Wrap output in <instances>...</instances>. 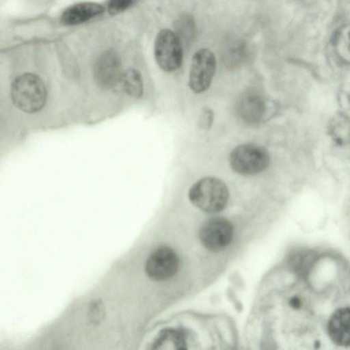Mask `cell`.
<instances>
[{"mask_svg": "<svg viewBox=\"0 0 350 350\" xmlns=\"http://www.w3.org/2000/svg\"><path fill=\"white\" fill-rule=\"evenodd\" d=\"M188 196L191 203L198 209L208 213H215L226 207L229 191L221 180L206 176L191 187Z\"/></svg>", "mask_w": 350, "mask_h": 350, "instance_id": "6da1fadb", "label": "cell"}, {"mask_svg": "<svg viewBox=\"0 0 350 350\" xmlns=\"http://www.w3.org/2000/svg\"><path fill=\"white\" fill-rule=\"evenodd\" d=\"M14 105L21 111L33 113L41 110L46 100V90L40 78L32 73L16 77L11 87Z\"/></svg>", "mask_w": 350, "mask_h": 350, "instance_id": "7a4b0ae2", "label": "cell"}, {"mask_svg": "<svg viewBox=\"0 0 350 350\" xmlns=\"http://www.w3.org/2000/svg\"><path fill=\"white\" fill-rule=\"evenodd\" d=\"M269 154L262 146L245 144L236 147L230 154L231 168L237 174L252 176L264 171L269 165Z\"/></svg>", "mask_w": 350, "mask_h": 350, "instance_id": "3957f363", "label": "cell"}, {"mask_svg": "<svg viewBox=\"0 0 350 350\" xmlns=\"http://www.w3.org/2000/svg\"><path fill=\"white\" fill-rule=\"evenodd\" d=\"M154 55L158 66L165 72H174L180 66L183 46L176 32L163 29L158 33L154 44Z\"/></svg>", "mask_w": 350, "mask_h": 350, "instance_id": "277c9868", "label": "cell"}, {"mask_svg": "<svg viewBox=\"0 0 350 350\" xmlns=\"http://www.w3.org/2000/svg\"><path fill=\"white\" fill-rule=\"evenodd\" d=\"M216 69L214 53L208 49H199L193 55L189 76V86L196 94L210 86Z\"/></svg>", "mask_w": 350, "mask_h": 350, "instance_id": "5b68a950", "label": "cell"}, {"mask_svg": "<svg viewBox=\"0 0 350 350\" xmlns=\"http://www.w3.org/2000/svg\"><path fill=\"white\" fill-rule=\"evenodd\" d=\"M234 233L232 224L221 217L210 218L199 230V239L203 246L211 252H219L231 242Z\"/></svg>", "mask_w": 350, "mask_h": 350, "instance_id": "8992f818", "label": "cell"}, {"mask_svg": "<svg viewBox=\"0 0 350 350\" xmlns=\"http://www.w3.org/2000/svg\"><path fill=\"white\" fill-rule=\"evenodd\" d=\"M178 267L179 259L176 253L167 246H161L155 249L148 257L145 271L151 280L161 282L173 278Z\"/></svg>", "mask_w": 350, "mask_h": 350, "instance_id": "52a82bcc", "label": "cell"}, {"mask_svg": "<svg viewBox=\"0 0 350 350\" xmlns=\"http://www.w3.org/2000/svg\"><path fill=\"white\" fill-rule=\"evenodd\" d=\"M267 105L265 97L257 90L243 92L237 100L235 113L245 124L256 125L266 117Z\"/></svg>", "mask_w": 350, "mask_h": 350, "instance_id": "ba28073f", "label": "cell"}, {"mask_svg": "<svg viewBox=\"0 0 350 350\" xmlns=\"http://www.w3.org/2000/svg\"><path fill=\"white\" fill-rule=\"evenodd\" d=\"M122 74L120 58L113 50L103 52L94 64V79L102 89L108 90L115 86L120 81Z\"/></svg>", "mask_w": 350, "mask_h": 350, "instance_id": "9c48e42d", "label": "cell"}, {"mask_svg": "<svg viewBox=\"0 0 350 350\" xmlns=\"http://www.w3.org/2000/svg\"><path fill=\"white\" fill-rule=\"evenodd\" d=\"M349 307L339 308L332 314L328 321L327 334L330 339L340 346L349 345Z\"/></svg>", "mask_w": 350, "mask_h": 350, "instance_id": "30bf717a", "label": "cell"}, {"mask_svg": "<svg viewBox=\"0 0 350 350\" xmlns=\"http://www.w3.org/2000/svg\"><path fill=\"white\" fill-rule=\"evenodd\" d=\"M105 9L96 2H81L67 8L61 16V22L64 25H76L101 14Z\"/></svg>", "mask_w": 350, "mask_h": 350, "instance_id": "8fae6325", "label": "cell"}, {"mask_svg": "<svg viewBox=\"0 0 350 350\" xmlns=\"http://www.w3.org/2000/svg\"><path fill=\"white\" fill-rule=\"evenodd\" d=\"M122 90L130 96L139 98L143 95L144 85L141 73L135 68L122 72L120 81Z\"/></svg>", "mask_w": 350, "mask_h": 350, "instance_id": "7c38bea8", "label": "cell"}, {"mask_svg": "<svg viewBox=\"0 0 350 350\" xmlns=\"http://www.w3.org/2000/svg\"><path fill=\"white\" fill-rule=\"evenodd\" d=\"M173 345L176 349H183L185 345V339L182 333L176 332L174 330H165L162 332L159 338L156 340L154 345L155 348L162 349L165 345Z\"/></svg>", "mask_w": 350, "mask_h": 350, "instance_id": "4fadbf2b", "label": "cell"}, {"mask_svg": "<svg viewBox=\"0 0 350 350\" xmlns=\"http://www.w3.org/2000/svg\"><path fill=\"white\" fill-rule=\"evenodd\" d=\"M312 258L310 252L298 251L290 257L288 263L294 271L303 273L306 271V267H308Z\"/></svg>", "mask_w": 350, "mask_h": 350, "instance_id": "5bb4252c", "label": "cell"}, {"mask_svg": "<svg viewBox=\"0 0 350 350\" xmlns=\"http://www.w3.org/2000/svg\"><path fill=\"white\" fill-rule=\"evenodd\" d=\"M189 16H183L176 21V33L181 38L188 40L191 38L194 31V25Z\"/></svg>", "mask_w": 350, "mask_h": 350, "instance_id": "9a60e30c", "label": "cell"}, {"mask_svg": "<svg viewBox=\"0 0 350 350\" xmlns=\"http://www.w3.org/2000/svg\"><path fill=\"white\" fill-rule=\"evenodd\" d=\"M134 0H109L107 11L111 15L118 14L132 5Z\"/></svg>", "mask_w": 350, "mask_h": 350, "instance_id": "2e32d148", "label": "cell"}, {"mask_svg": "<svg viewBox=\"0 0 350 350\" xmlns=\"http://www.w3.org/2000/svg\"><path fill=\"white\" fill-rule=\"evenodd\" d=\"M213 113L208 108H204L200 113L198 124L202 129H208L213 122Z\"/></svg>", "mask_w": 350, "mask_h": 350, "instance_id": "e0dca14e", "label": "cell"}, {"mask_svg": "<svg viewBox=\"0 0 350 350\" xmlns=\"http://www.w3.org/2000/svg\"><path fill=\"white\" fill-rule=\"evenodd\" d=\"M289 305L294 309H299L301 306V299L297 296H293L289 300Z\"/></svg>", "mask_w": 350, "mask_h": 350, "instance_id": "ac0fdd59", "label": "cell"}]
</instances>
